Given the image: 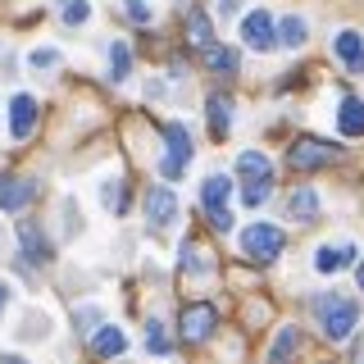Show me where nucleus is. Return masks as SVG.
I'll return each mask as SVG.
<instances>
[{"label": "nucleus", "instance_id": "nucleus-32", "mask_svg": "<svg viewBox=\"0 0 364 364\" xmlns=\"http://www.w3.org/2000/svg\"><path fill=\"white\" fill-rule=\"evenodd\" d=\"M0 364H28V360H18V355H0Z\"/></svg>", "mask_w": 364, "mask_h": 364}, {"label": "nucleus", "instance_id": "nucleus-30", "mask_svg": "<svg viewBox=\"0 0 364 364\" xmlns=\"http://www.w3.org/2000/svg\"><path fill=\"white\" fill-rule=\"evenodd\" d=\"M237 5H242V0H219V14H223V18H232V14H237Z\"/></svg>", "mask_w": 364, "mask_h": 364}, {"label": "nucleus", "instance_id": "nucleus-31", "mask_svg": "<svg viewBox=\"0 0 364 364\" xmlns=\"http://www.w3.org/2000/svg\"><path fill=\"white\" fill-rule=\"evenodd\" d=\"M5 305H9V282H0V314H5Z\"/></svg>", "mask_w": 364, "mask_h": 364}, {"label": "nucleus", "instance_id": "nucleus-10", "mask_svg": "<svg viewBox=\"0 0 364 364\" xmlns=\"http://www.w3.org/2000/svg\"><path fill=\"white\" fill-rule=\"evenodd\" d=\"M232 96L228 91H214L210 100H205V123H210V136H228V128H232Z\"/></svg>", "mask_w": 364, "mask_h": 364}, {"label": "nucleus", "instance_id": "nucleus-29", "mask_svg": "<svg viewBox=\"0 0 364 364\" xmlns=\"http://www.w3.org/2000/svg\"><path fill=\"white\" fill-rule=\"evenodd\" d=\"M55 60H60V55H55V50H37V55H32V64H37V68H50Z\"/></svg>", "mask_w": 364, "mask_h": 364}, {"label": "nucleus", "instance_id": "nucleus-27", "mask_svg": "<svg viewBox=\"0 0 364 364\" xmlns=\"http://www.w3.org/2000/svg\"><path fill=\"white\" fill-rule=\"evenodd\" d=\"M182 269H187V273H191V278H200V273H205V259H200V250H196V246H191V242H187V246H182Z\"/></svg>", "mask_w": 364, "mask_h": 364}, {"label": "nucleus", "instance_id": "nucleus-16", "mask_svg": "<svg viewBox=\"0 0 364 364\" xmlns=\"http://www.w3.org/2000/svg\"><path fill=\"white\" fill-rule=\"evenodd\" d=\"M282 210H287V219H296V223H310V219H318V191H310V187L291 191Z\"/></svg>", "mask_w": 364, "mask_h": 364}, {"label": "nucleus", "instance_id": "nucleus-20", "mask_svg": "<svg viewBox=\"0 0 364 364\" xmlns=\"http://www.w3.org/2000/svg\"><path fill=\"white\" fill-rule=\"evenodd\" d=\"M91 350H96V355H123V350H128V337H123L119 328H96V333H91Z\"/></svg>", "mask_w": 364, "mask_h": 364}, {"label": "nucleus", "instance_id": "nucleus-11", "mask_svg": "<svg viewBox=\"0 0 364 364\" xmlns=\"http://www.w3.org/2000/svg\"><path fill=\"white\" fill-rule=\"evenodd\" d=\"M32 128H37V100L18 91V96L9 100V132H14V136H28Z\"/></svg>", "mask_w": 364, "mask_h": 364}, {"label": "nucleus", "instance_id": "nucleus-23", "mask_svg": "<svg viewBox=\"0 0 364 364\" xmlns=\"http://www.w3.org/2000/svg\"><path fill=\"white\" fill-rule=\"evenodd\" d=\"M305 32H310V28H305V18L287 14V18L278 23V46H282V50H296V46H305Z\"/></svg>", "mask_w": 364, "mask_h": 364}, {"label": "nucleus", "instance_id": "nucleus-22", "mask_svg": "<svg viewBox=\"0 0 364 364\" xmlns=\"http://www.w3.org/2000/svg\"><path fill=\"white\" fill-rule=\"evenodd\" d=\"M128 73H132L128 41H109V77H114V82H128Z\"/></svg>", "mask_w": 364, "mask_h": 364}, {"label": "nucleus", "instance_id": "nucleus-14", "mask_svg": "<svg viewBox=\"0 0 364 364\" xmlns=\"http://www.w3.org/2000/svg\"><path fill=\"white\" fill-rule=\"evenodd\" d=\"M187 41H191V50H210L214 46V28H210V14H205L200 5H191L187 9Z\"/></svg>", "mask_w": 364, "mask_h": 364}, {"label": "nucleus", "instance_id": "nucleus-2", "mask_svg": "<svg viewBox=\"0 0 364 364\" xmlns=\"http://www.w3.org/2000/svg\"><path fill=\"white\" fill-rule=\"evenodd\" d=\"M282 246H287V237H282L278 223H246L242 228V255L259 269H269L282 255Z\"/></svg>", "mask_w": 364, "mask_h": 364}, {"label": "nucleus", "instance_id": "nucleus-1", "mask_svg": "<svg viewBox=\"0 0 364 364\" xmlns=\"http://www.w3.org/2000/svg\"><path fill=\"white\" fill-rule=\"evenodd\" d=\"M314 314H318V328H323L328 341H346L350 328L360 323V301L328 291V296H318V301H314Z\"/></svg>", "mask_w": 364, "mask_h": 364}, {"label": "nucleus", "instance_id": "nucleus-18", "mask_svg": "<svg viewBox=\"0 0 364 364\" xmlns=\"http://www.w3.org/2000/svg\"><path fill=\"white\" fill-rule=\"evenodd\" d=\"M237 64H242V55H237L232 46H219V41H214L210 50H205V68H210V73L232 77V73H237Z\"/></svg>", "mask_w": 364, "mask_h": 364}, {"label": "nucleus", "instance_id": "nucleus-25", "mask_svg": "<svg viewBox=\"0 0 364 364\" xmlns=\"http://www.w3.org/2000/svg\"><path fill=\"white\" fill-rule=\"evenodd\" d=\"M100 200H105V210L123 214V210H128V196H123V182H119V178H109L105 187H100Z\"/></svg>", "mask_w": 364, "mask_h": 364}, {"label": "nucleus", "instance_id": "nucleus-24", "mask_svg": "<svg viewBox=\"0 0 364 364\" xmlns=\"http://www.w3.org/2000/svg\"><path fill=\"white\" fill-rule=\"evenodd\" d=\"M50 5L60 9V18H64V23H73V28H77V23H87V14H91L87 0H50Z\"/></svg>", "mask_w": 364, "mask_h": 364}, {"label": "nucleus", "instance_id": "nucleus-17", "mask_svg": "<svg viewBox=\"0 0 364 364\" xmlns=\"http://www.w3.org/2000/svg\"><path fill=\"white\" fill-rule=\"evenodd\" d=\"M346 264H355V246H318L314 250V269L318 273H337Z\"/></svg>", "mask_w": 364, "mask_h": 364}, {"label": "nucleus", "instance_id": "nucleus-13", "mask_svg": "<svg viewBox=\"0 0 364 364\" xmlns=\"http://www.w3.org/2000/svg\"><path fill=\"white\" fill-rule=\"evenodd\" d=\"M237 178H242V187H250V182H273V164L259 151H242L237 155Z\"/></svg>", "mask_w": 364, "mask_h": 364}, {"label": "nucleus", "instance_id": "nucleus-6", "mask_svg": "<svg viewBox=\"0 0 364 364\" xmlns=\"http://www.w3.org/2000/svg\"><path fill=\"white\" fill-rule=\"evenodd\" d=\"M242 41L250 50H278V23H273L269 9H250L242 18Z\"/></svg>", "mask_w": 364, "mask_h": 364}, {"label": "nucleus", "instance_id": "nucleus-26", "mask_svg": "<svg viewBox=\"0 0 364 364\" xmlns=\"http://www.w3.org/2000/svg\"><path fill=\"white\" fill-rule=\"evenodd\" d=\"M146 346H151L155 355H168V337H164V323H159V318L146 323Z\"/></svg>", "mask_w": 364, "mask_h": 364}, {"label": "nucleus", "instance_id": "nucleus-9", "mask_svg": "<svg viewBox=\"0 0 364 364\" xmlns=\"http://www.w3.org/2000/svg\"><path fill=\"white\" fill-rule=\"evenodd\" d=\"M18 250H23V273H28V264L37 269V264H46V259H50V242H46L41 237V228H32V223H23L18 228Z\"/></svg>", "mask_w": 364, "mask_h": 364}, {"label": "nucleus", "instance_id": "nucleus-28", "mask_svg": "<svg viewBox=\"0 0 364 364\" xmlns=\"http://www.w3.org/2000/svg\"><path fill=\"white\" fill-rule=\"evenodd\" d=\"M123 14L132 23H151V0H123Z\"/></svg>", "mask_w": 364, "mask_h": 364}, {"label": "nucleus", "instance_id": "nucleus-4", "mask_svg": "<svg viewBox=\"0 0 364 364\" xmlns=\"http://www.w3.org/2000/svg\"><path fill=\"white\" fill-rule=\"evenodd\" d=\"M228 196H232V178L228 173H210L200 187V205L205 214H210V223L219 228V232H228L232 228V210H228Z\"/></svg>", "mask_w": 364, "mask_h": 364}, {"label": "nucleus", "instance_id": "nucleus-7", "mask_svg": "<svg viewBox=\"0 0 364 364\" xmlns=\"http://www.w3.org/2000/svg\"><path fill=\"white\" fill-rule=\"evenodd\" d=\"M178 219V191L173 187H155L151 196H146V223L155 228V232H168Z\"/></svg>", "mask_w": 364, "mask_h": 364}, {"label": "nucleus", "instance_id": "nucleus-33", "mask_svg": "<svg viewBox=\"0 0 364 364\" xmlns=\"http://www.w3.org/2000/svg\"><path fill=\"white\" fill-rule=\"evenodd\" d=\"M355 278H360V291H364V264H360V273H355Z\"/></svg>", "mask_w": 364, "mask_h": 364}, {"label": "nucleus", "instance_id": "nucleus-3", "mask_svg": "<svg viewBox=\"0 0 364 364\" xmlns=\"http://www.w3.org/2000/svg\"><path fill=\"white\" fill-rule=\"evenodd\" d=\"M191 164V136L182 123H164V159H159V173L168 182H178Z\"/></svg>", "mask_w": 364, "mask_h": 364}, {"label": "nucleus", "instance_id": "nucleus-15", "mask_svg": "<svg viewBox=\"0 0 364 364\" xmlns=\"http://www.w3.org/2000/svg\"><path fill=\"white\" fill-rule=\"evenodd\" d=\"M333 50H337V60L346 64L350 73H364V37L360 32H337Z\"/></svg>", "mask_w": 364, "mask_h": 364}, {"label": "nucleus", "instance_id": "nucleus-12", "mask_svg": "<svg viewBox=\"0 0 364 364\" xmlns=\"http://www.w3.org/2000/svg\"><path fill=\"white\" fill-rule=\"evenodd\" d=\"M32 200V182L18 173H0V210H23Z\"/></svg>", "mask_w": 364, "mask_h": 364}, {"label": "nucleus", "instance_id": "nucleus-19", "mask_svg": "<svg viewBox=\"0 0 364 364\" xmlns=\"http://www.w3.org/2000/svg\"><path fill=\"white\" fill-rule=\"evenodd\" d=\"M337 128L346 132V136H364V100H355V96L341 100V109H337Z\"/></svg>", "mask_w": 364, "mask_h": 364}, {"label": "nucleus", "instance_id": "nucleus-8", "mask_svg": "<svg viewBox=\"0 0 364 364\" xmlns=\"http://www.w3.org/2000/svg\"><path fill=\"white\" fill-rule=\"evenodd\" d=\"M214 323H219V314H214L210 301H191L187 310H182V318H178V328H182V337H187V341H205V337L214 333Z\"/></svg>", "mask_w": 364, "mask_h": 364}, {"label": "nucleus", "instance_id": "nucleus-5", "mask_svg": "<svg viewBox=\"0 0 364 364\" xmlns=\"http://www.w3.org/2000/svg\"><path fill=\"white\" fill-rule=\"evenodd\" d=\"M341 151L333 141H323V136H296L291 141V151H287V164L291 168H301V173H310V168H323V164H333Z\"/></svg>", "mask_w": 364, "mask_h": 364}, {"label": "nucleus", "instance_id": "nucleus-21", "mask_svg": "<svg viewBox=\"0 0 364 364\" xmlns=\"http://www.w3.org/2000/svg\"><path fill=\"white\" fill-rule=\"evenodd\" d=\"M296 346H301V333H296V328H282V333L273 337V346H269V364H291Z\"/></svg>", "mask_w": 364, "mask_h": 364}]
</instances>
